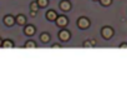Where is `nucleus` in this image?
<instances>
[{
  "label": "nucleus",
  "mask_w": 127,
  "mask_h": 105,
  "mask_svg": "<svg viewBox=\"0 0 127 105\" xmlns=\"http://www.w3.org/2000/svg\"><path fill=\"white\" fill-rule=\"evenodd\" d=\"M30 15H31V16H35V15H36V11H31V14H30Z\"/></svg>",
  "instance_id": "f3484780"
},
{
  "label": "nucleus",
  "mask_w": 127,
  "mask_h": 105,
  "mask_svg": "<svg viewBox=\"0 0 127 105\" xmlns=\"http://www.w3.org/2000/svg\"><path fill=\"white\" fill-rule=\"evenodd\" d=\"M15 20H16V23H18L19 25H24V24L26 23V19H25V16H24V15H18Z\"/></svg>",
  "instance_id": "1a4fd4ad"
},
{
  "label": "nucleus",
  "mask_w": 127,
  "mask_h": 105,
  "mask_svg": "<svg viewBox=\"0 0 127 105\" xmlns=\"http://www.w3.org/2000/svg\"><path fill=\"white\" fill-rule=\"evenodd\" d=\"M30 9H31V11H37V9H39V4H37V1H34V3H31V5H30Z\"/></svg>",
  "instance_id": "f8f14e48"
},
{
  "label": "nucleus",
  "mask_w": 127,
  "mask_h": 105,
  "mask_svg": "<svg viewBox=\"0 0 127 105\" xmlns=\"http://www.w3.org/2000/svg\"><path fill=\"white\" fill-rule=\"evenodd\" d=\"M54 49H60V45H54Z\"/></svg>",
  "instance_id": "6ab92c4d"
},
{
  "label": "nucleus",
  "mask_w": 127,
  "mask_h": 105,
  "mask_svg": "<svg viewBox=\"0 0 127 105\" xmlns=\"http://www.w3.org/2000/svg\"><path fill=\"white\" fill-rule=\"evenodd\" d=\"M101 34H102V36H103L105 39H110V38H112V35H113V30H112L111 28H103L102 31H101Z\"/></svg>",
  "instance_id": "f03ea898"
},
{
  "label": "nucleus",
  "mask_w": 127,
  "mask_h": 105,
  "mask_svg": "<svg viewBox=\"0 0 127 105\" xmlns=\"http://www.w3.org/2000/svg\"><path fill=\"white\" fill-rule=\"evenodd\" d=\"M37 4L40 8H45L47 5V0H37Z\"/></svg>",
  "instance_id": "ddd939ff"
},
{
  "label": "nucleus",
  "mask_w": 127,
  "mask_h": 105,
  "mask_svg": "<svg viewBox=\"0 0 127 105\" xmlns=\"http://www.w3.org/2000/svg\"><path fill=\"white\" fill-rule=\"evenodd\" d=\"M84 46H85V48H91V46H92V44H90V41H85Z\"/></svg>",
  "instance_id": "dca6fc26"
},
{
  "label": "nucleus",
  "mask_w": 127,
  "mask_h": 105,
  "mask_svg": "<svg viewBox=\"0 0 127 105\" xmlns=\"http://www.w3.org/2000/svg\"><path fill=\"white\" fill-rule=\"evenodd\" d=\"M3 48H14V44L10 40H4L3 41Z\"/></svg>",
  "instance_id": "9b49d317"
},
{
  "label": "nucleus",
  "mask_w": 127,
  "mask_h": 105,
  "mask_svg": "<svg viewBox=\"0 0 127 105\" xmlns=\"http://www.w3.org/2000/svg\"><path fill=\"white\" fill-rule=\"evenodd\" d=\"M41 41H44V43H47L49 40H50V35L47 34V33H44V34H41Z\"/></svg>",
  "instance_id": "9d476101"
},
{
  "label": "nucleus",
  "mask_w": 127,
  "mask_h": 105,
  "mask_svg": "<svg viewBox=\"0 0 127 105\" xmlns=\"http://www.w3.org/2000/svg\"><path fill=\"white\" fill-rule=\"evenodd\" d=\"M56 23L59 26H65V25H67V19L65 16H59L56 19Z\"/></svg>",
  "instance_id": "423d86ee"
},
{
  "label": "nucleus",
  "mask_w": 127,
  "mask_h": 105,
  "mask_svg": "<svg viewBox=\"0 0 127 105\" xmlns=\"http://www.w3.org/2000/svg\"><path fill=\"white\" fill-rule=\"evenodd\" d=\"M60 8L64 11H69L71 9V4L69 1H66V0H64V1H61V4H60Z\"/></svg>",
  "instance_id": "39448f33"
},
{
  "label": "nucleus",
  "mask_w": 127,
  "mask_h": 105,
  "mask_svg": "<svg viewBox=\"0 0 127 105\" xmlns=\"http://www.w3.org/2000/svg\"><path fill=\"white\" fill-rule=\"evenodd\" d=\"M24 31H25V34H26V35L31 36V35H34V34H35V28H34V26H31V25H29V26H26V28H25V30H24Z\"/></svg>",
  "instance_id": "6e6552de"
},
{
  "label": "nucleus",
  "mask_w": 127,
  "mask_h": 105,
  "mask_svg": "<svg viewBox=\"0 0 127 105\" xmlns=\"http://www.w3.org/2000/svg\"><path fill=\"white\" fill-rule=\"evenodd\" d=\"M15 21H16V20H15L11 15H8V16H5V18H4V24H5L6 26H13Z\"/></svg>",
  "instance_id": "20e7f679"
},
{
  "label": "nucleus",
  "mask_w": 127,
  "mask_h": 105,
  "mask_svg": "<svg viewBox=\"0 0 127 105\" xmlns=\"http://www.w3.org/2000/svg\"><path fill=\"white\" fill-rule=\"evenodd\" d=\"M0 46H3V41L1 40H0Z\"/></svg>",
  "instance_id": "aec40b11"
},
{
  "label": "nucleus",
  "mask_w": 127,
  "mask_h": 105,
  "mask_svg": "<svg viewBox=\"0 0 127 105\" xmlns=\"http://www.w3.org/2000/svg\"><path fill=\"white\" fill-rule=\"evenodd\" d=\"M111 1H112V0H101V4H102L103 6H107V5L111 4Z\"/></svg>",
  "instance_id": "2eb2a0df"
},
{
  "label": "nucleus",
  "mask_w": 127,
  "mask_h": 105,
  "mask_svg": "<svg viewBox=\"0 0 127 105\" xmlns=\"http://www.w3.org/2000/svg\"><path fill=\"white\" fill-rule=\"evenodd\" d=\"M59 38H60L62 41H66V40L70 39V33H69L67 30H62V31L59 33Z\"/></svg>",
  "instance_id": "7ed1b4c3"
},
{
  "label": "nucleus",
  "mask_w": 127,
  "mask_h": 105,
  "mask_svg": "<svg viewBox=\"0 0 127 105\" xmlns=\"http://www.w3.org/2000/svg\"><path fill=\"white\" fill-rule=\"evenodd\" d=\"M25 48H26V49H29V48H32V49H34V48H36V44H35L34 41H28L26 45H25Z\"/></svg>",
  "instance_id": "4468645a"
},
{
  "label": "nucleus",
  "mask_w": 127,
  "mask_h": 105,
  "mask_svg": "<svg viewBox=\"0 0 127 105\" xmlns=\"http://www.w3.org/2000/svg\"><path fill=\"white\" fill-rule=\"evenodd\" d=\"M46 18H47V20H56L57 19V14L54 11V10H50V11H47L46 13Z\"/></svg>",
  "instance_id": "0eeeda50"
},
{
  "label": "nucleus",
  "mask_w": 127,
  "mask_h": 105,
  "mask_svg": "<svg viewBox=\"0 0 127 105\" xmlns=\"http://www.w3.org/2000/svg\"><path fill=\"white\" fill-rule=\"evenodd\" d=\"M77 25H79L80 29H87V28L90 26V21H89L86 18H81V19H79Z\"/></svg>",
  "instance_id": "f257e3e1"
},
{
  "label": "nucleus",
  "mask_w": 127,
  "mask_h": 105,
  "mask_svg": "<svg viewBox=\"0 0 127 105\" xmlns=\"http://www.w3.org/2000/svg\"><path fill=\"white\" fill-rule=\"evenodd\" d=\"M121 48H122V49H127V45H126V44H123V45H121Z\"/></svg>",
  "instance_id": "a211bd4d"
}]
</instances>
